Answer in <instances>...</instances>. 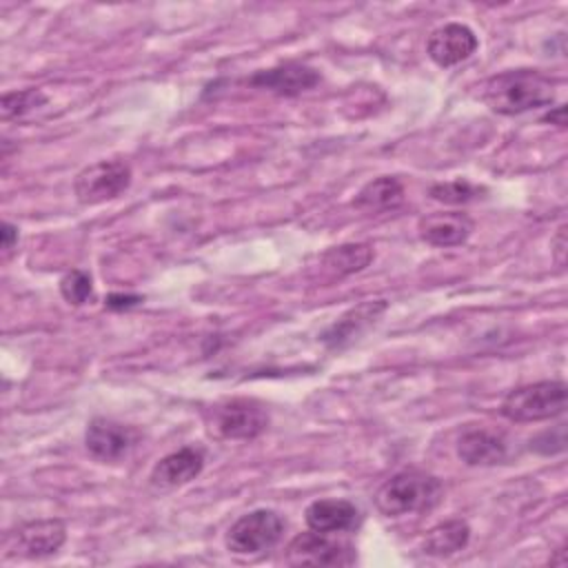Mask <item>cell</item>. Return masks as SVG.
<instances>
[{"instance_id":"obj_1","label":"cell","mask_w":568,"mask_h":568,"mask_svg":"<svg viewBox=\"0 0 568 568\" xmlns=\"http://www.w3.org/2000/svg\"><path fill=\"white\" fill-rule=\"evenodd\" d=\"M555 100V82L537 69H513L493 75L484 87V102L499 115H519Z\"/></svg>"},{"instance_id":"obj_2","label":"cell","mask_w":568,"mask_h":568,"mask_svg":"<svg viewBox=\"0 0 568 568\" xmlns=\"http://www.w3.org/2000/svg\"><path fill=\"white\" fill-rule=\"evenodd\" d=\"M444 497V486L424 470H402L386 479L375 493V506L386 517H404L435 508Z\"/></svg>"},{"instance_id":"obj_3","label":"cell","mask_w":568,"mask_h":568,"mask_svg":"<svg viewBox=\"0 0 568 568\" xmlns=\"http://www.w3.org/2000/svg\"><path fill=\"white\" fill-rule=\"evenodd\" d=\"M566 384L561 379H546L519 386L501 399V415L510 422H544L566 410Z\"/></svg>"},{"instance_id":"obj_4","label":"cell","mask_w":568,"mask_h":568,"mask_svg":"<svg viewBox=\"0 0 568 568\" xmlns=\"http://www.w3.org/2000/svg\"><path fill=\"white\" fill-rule=\"evenodd\" d=\"M284 532V519L268 508H257L242 515L226 530L224 544L233 555L255 557L271 550Z\"/></svg>"},{"instance_id":"obj_5","label":"cell","mask_w":568,"mask_h":568,"mask_svg":"<svg viewBox=\"0 0 568 568\" xmlns=\"http://www.w3.org/2000/svg\"><path fill=\"white\" fill-rule=\"evenodd\" d=\"M211 430L222 439L248 442L260 437L268 426V413L255 399H226L211 408Z\"/></svg>"},{"instance_id":"obj_6","label":"cell","mask_w":568,"mask_h":568,"mask_svg":"<svg viewBox=\"0 0 568 568\" xmlns=\"http://www.w3.org/2000/svg\"><path fill=\"white\" fill-rule=\"evenodd\" d=\"M131 184V169L122 160H100L84 166L73 182L78 202L102 204L118 197Z\"/></svg>"},{"instance_id":"obj_7","label":"cell","mask_w":568,"mask_h":568,"mask_svg":"<svg viewBox=\"0 0 568 568\" xmlns=\"http://www.w3.org/2000/svg\"><path fill=\"white\" fill-rule=\"evenodd\" d=\"M286 561L293 566H351L353 548L333 539L328 532L311 530L297 535L286 548Z\"/></svg>"},{"instance_id":"obj_8","label":"cell","mask_w":568,"mask_h":568,"mask_svg":"<svg viewBox=\"0 0 568 568\" xmlns=\"http://www.w3.org/2000/svg\"><path fill=\"white\" fill-rule=\"evenodd\" d=\"M135 442H138V430L133 426H126L106 417L91 419L84 433L87 450L98 462H120L131 453Z\"/></svg>"},{"instance_id":"obj_9","label":"cell","mask_w":568,"mask_h":568,"mask_svg":"<svg viewBox=\"0 0 568 568\" xmlns=\"http://www.w3.org/2000/svg\"><path fill=\"white\" fill-rule=\"evenodd\" d=\"M477 36L462 22H448L437 27L426 42V53L437 67H455L468 60L477 51Z\"/></svg>"},{"instance_id":"obj_10","label":"cell","mask_w":568,"mask_h":568,"mask_svg":"<svg viewBox=\"0 0 568 568\" xmlns=\"http://www.w3.org/2000/svg\"><path fill=\"white\" fill-rule=\"evenodd\" d=\"M320 82V73L300 62H284L271 69H262L248 78L251 87L277 93V95H300Z\"/></svg>"},{"instance_id":"obj_11","label":"cell","mask_w":568,"mask_h":568,"mask_svg":"<svg viewBox=\"0 0 568 568\" xmlns=\"http://www.w3.org/2000/svg\"><path fill=\"white\" fill-rule=\"evenodd\" d=\"M204 468V453L195 446H184L162 457L151 470V486L155 490H171L195 479Z\"/></svg>"},{"instance_id":"obj_12","label":"cell","mask_w":568,"mask_h":568,"mask_svg":"<svg viewBox=\"0 0 568 568\" xmlns=\"http://www.w3.org/2000/svg\"><path fill=\"white\" fill-rule=\"evenodd\" d=\"M475 229V222L459 211H446V213H430L424 215L417 224L419 237L439 248H450L464 244Z\"/></svg>"},{"instance_id":"obj_13","label":"cell","mask_w":568,"mask_h":568,"mask_svg":"<svg viewBox=\"0 0 568 568\" xmlns=\"http://www.w3.org/2000/svg\"><path fill=\"white\" fill-rule=\"evenodd\" d=\"M67 539V526L62 519H31L18 526L16 541L27 557L55 555Z\"/></svg>"},{"instance_id":"obj_14","label":"cell","mask_w":568,"mask_h":568,"mask_svg":"<svg viewBox=\"0 0 568 568\" xmlns=\"http://www.w3.org/2000/svg\"><path fill=\"white\" fill-rule=\"evenodd\" d=\"M504 435L488 428H468L457 439V455L468 466H495L506 459Z\"/></svg>"},{"instance_id":"obj_15","label":"cell","mask_w":568,"mask_h":568,"mask_svg":"<svg viewBox=\"0 0 568 568\" xmlns=\"http://www.w3.org/2000/svg\"><path fill=\"white\" fill-rule=\"evenodd\" d=\"M306 526L317 532H346L357 528L359 510L348 499H317L304 513Z\"/></svg>"},{"instance_id":"obj_16","label":"cell","mask_w":568,"mask_h":568,"mask_svg":"<svg viewBox=\"0 0 568 568\" xmlns=\"http://www.w3.org/2000/svg\"><path fill=\"white\" fill-rule=\"evenodd\" d=\"M386 311V302L384 300H375V302H362L355 308L346 311L324 335L322 342L328 348H342L344 344L353 342L359 333H364L371 324L377 322V317Z\"/></svg>"},{"instance_id":"obj_17","label":"cell","mask_w":568,"mask_h":568,"mask_svg":"<svg viewBox=\"0 0 568 568\" xmlns=\"http://www.w3.org/2000/svg\"><path fill=\"white\" fill-rule=\"evenodd\" d=\"M404 202V186L397 178L390 175H379L371 182H366L355 200L353 206L362 213H382V211H393Z\"/></svg>"},{"instance_id":"obj_18","label":"cell","mask_w":568,"mask_h":568,"mask_svg":"<svg viewBox=\"0 0 568 568\" xmlns=\"http://www.w3.org/2000/svg\"><path fill=\"white\" fill-rule=\"evenodd\" d=\"M470 539V528L462 519H448L433 526L424 537V552L433 557H450L466 548Z\"/></svg>"},{"instance_id":"obj_19","label":"cell","mask_w":568,"mask_h":568,"mask_svg":"<svg viewBox=\"0 0 568 568\" xmlns=\"http://www.w3.org/2000/svg\"><path fill=\"white\" fill-rule=\"evenodd\" d=\"M373 248L368 244H339L322 255V264L333 275H351L364 271L373 262Z\"/></svg>"},{"instance_id":"obj_20","label":"cell","mask_w":568,"mask_h":568,"mask_svg":"<svg viewBox=\"0 0 568 568\" xmlns=\"http://www.w3.org/2000/svg\"><path fill=\"white\" fill-rule=\"evenodd\" d=\"M47 104V95L40 89H22V91H9L2 95L0 113L2 120H18L31 113L33 109Z\"/></svg>"},{"instance_id":"obj_21","label":"cell","mask_w":568,"mask_h":568,"mask_svg":"<svg viewBox=\"0 0 568 568\" xmlns=\"http://www.w3.org/2000/svg\"><path fill=\"white\" fill-rule=\"evenodd\" d=\"M486 189L470 184L468 180H450V182H437L428 189V195L444 204H466L473 200L484 197Z\"/></svg>"},{"instance_id":"obj_22","label":"cell","mask_w":568,"mask_h":568,"mask_svg":"<svg viewBox=\"0 0 568 568\" xmlns=\"http://www.w3.org/2000/svg\"><path fill=\"white\" fill-rule=\"evenodd\" d=\"M60 293L73 306L84 304L91 297V293H93L91 275L87 271H82V268H73V271L64 273L62 280H60Z\"/></svg>"},{"instance_id":"obj_23","label":"cell","mask_w":568,"mask_h":568,"mask_svg":"<svg viewBox=\"0 0 568 568\" xmlns=\"http://www.w3.org/2000/svg\"><path fill=\"white\" fill-rule=\"evenodd\" d=\"M555 433V428H552ZM552 433L550 430H544L539 433L535 439H530V448L537 450V453H544V455H552V453H559L566 448V435L552 439Z\"/></svg>"},{"instance_id":"obj_24","label":"cell","mask_w":568,"mask_h":568,"mask_svg":"<svg viewBox=\"0 0 568 568\" xmlns=\"http://www.w3.org/2000/svg\"><path fill=\"white\" fill-rule=\"evenodd\" d=\"M142 302L140 295H122V293H113L106 297V308L111 311H122V308H131L138 306Z\"/></svg>"},{"instance_id":"obj_25","label":"cell","mask_w":568,"mask_h":568,"mask_svg":"<svg viewBox=\"0 0 568 568\" xmlns=\"http://www.w3.org/2000/svg\"><path fill=\"white\" fill-rule=\"evenodd\" d=\"M2 251H11L13 244L18 242V229L11 222H2Z\"/></svg>"},{"instance_id":"obj_26","label":"cell","mask_w":568,"mask_h":568,"mask_svg":"<svg viewBox=\"0 0 568 568\" xmlns=\"http://www.w3.org/2000/svg\"><path fill=\"white\" fill-rule=\"evenodd\" d=\"M552 246H555V260H557V264L559 266H564V253H566V226H561L559 231H557V235H555V240H552Z\"/></svg>"},{"instance_id":"obj_27","label":"cell","mask_w":568,"mask_h":568,"mask_svg":"<svg viewBox=\"0 0 568 568\" xmlns=\"http://www.w3.org/2000/svg\"><path fill=\"white\" fill-rule=\"evenodd\" d=\"M544 122H550V124H557V126H566V109L559 104V106H552L544 118Z\"/></svg>"}]
</instances>
